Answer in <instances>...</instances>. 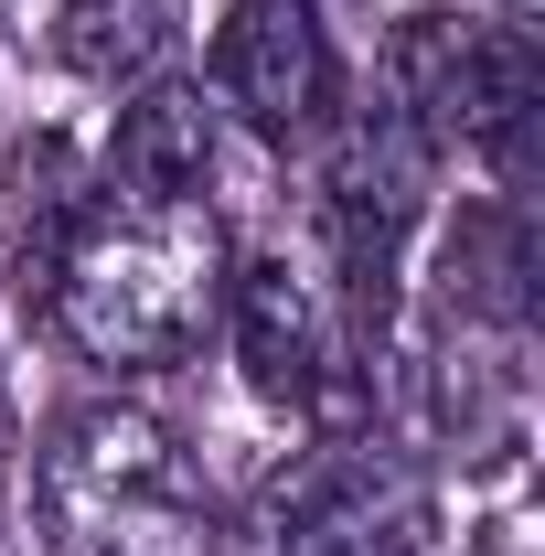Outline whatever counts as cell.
<instances>
[{"instance_id":"6da1fadb","label":"cell","mask_w":545,"mask_h":556,"mask_svg":"<svg viewBox=\"0 0 545 556\" xmlns=\"http://www.w3.org/2000/svg\"><path fill=\"white\" fill-rule=\"evenodd\" d=\"M43 321H54L86 364H118V375L182 364V353L225 321V225H214V214L118 204V193L97 182L86 214H75V236H65V257H54Z\"/></svg>"},{"instance_id":"7a4b0ae2","label":"cell","mask_w":545,"mask_h":556,"mask_svg":"<svg viewBox=\"0 0 545 556\" xmlns=\"http://www.w3.org/2000/svg\"><path fill=\"white\" fill-rule=\"evenodd\" d=\"M33 503L65 556H214V503L182 439L139 407H75L33 450Z\"/></svg>"},{"instance_id":"3957f363","label":"cell","mask_w":545,"mask_h":556,"mask_svg":"<svg viewBox=\"0 0 545 556\" xmlns=\"http://www.w3.org/2000/svg\"><path fill=\"white\" fill-rule=\"evenodd\" d=\"M385 108H396L439 161L471 150V161H492L503 193H524L535 108H545V75H535V43H524V33L471 22V11H407L396 43H385Z\"/></svg>"},{"instance_id":"277c9868","label":"cell","mask_w":545,"mask_h":556,"mask_svg":"<svg viewBox=\"0 0 545 556\" xmlns=\"http://www.w3.org/2000/svg\"><path fill=\"white\" fill-rule=\"evenodd\" d=\"M225 332H236V364L246 386L289 417H321L342 407L353 386V343H342V311H332V278L289 247H246L225 257Z\"/></svg>"},{"instance_id":"5b68a950","label":"cell","mask_w":545,"mask_h":556,"mask_svg":"<svg viewBox=\"0 0 545 556\" xmlns=\"http://www.w3.org/2000/svg\"><path fill=\"white\" fill-rule=\"evenodd\" d=\"M214 97L268 139V150H310L342 118V54L332 22L310 0H225L214 33Z\"/></svg>"},{"instance_id":"8992f818","label":"cell","mask_w":545,"mask_h":556,"mask_svg":"<svg viewBox=\"0 0 545 556\" xmlns=\"http://www.w3.org/2000/svg\"><path fill=\"white\" fill-rule=\"evenodd\" d=\"M439 503L385 439H342L300 482H278V556H428Z\"/></svg>"},{"instance_id":"52a82bcc","label":"cell","mask_w":545,"mask_h":556,"mask_svg":"<svg viewBox=\"0 0 545 556\" xmlns=\"http://www.w3.org/2000/svg\"><path fill=\"white\" fill-rule=\"evenodd\" d=\"M535 332H449L428 321V439L460 471H514L535 428Z\"/></svg>"},{"instance_id":"ba28073f","label":"cell","mask_w":545,"mask_h":556,"mask_svg":"<svg viewBox=\"0 0 545 556\" xmlns=\"http://www.w3.org/2000/svg\"><path fill=\"white\" fill-rule=\"evenodd\" d=\"M428 321H449V332H535V214H524V193H481V204H460L439 225Z\"/></svg>"},{"instance_id":"9c48e42d","label":"cell","mask_w":545,"mask_h":556,"mask_svg":"<svg viewBox=\"0 0 545 556\" xmlns=\"http://www.w3.org/2000/svg\"><path fill=\"white\" fill-rule=\"evenodd\" d=\"M214 172H225V129H214L204 86H139L118 108V139H107V193L150 214H214Z\"/></svg>"},{"instance_id":"30bf717a","label":"cell","mask_w":545,"mask_h":556,"mask_svg":"<svg viewBox=\"0 0 545 556\" xmlns=\"http://www.w3.org/2000/svg\"><path fill=\"white\" fill-rule=\"evenodd\" d=\"M54 54L86 86L139 97V86H161V65L182 54V0H65L54 11Z\"/></svg>"}]
</instances>
